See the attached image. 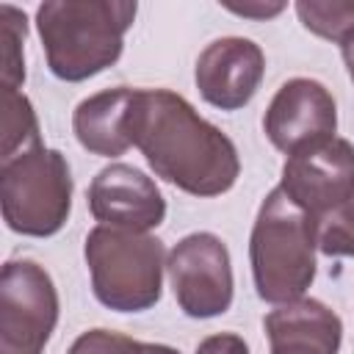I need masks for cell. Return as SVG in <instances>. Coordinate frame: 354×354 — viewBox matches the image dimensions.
Here are the masks:
<instances>
[{"label": "cell", "instance_id": "6da1fadb", "mask_svg": "<svg viewBox=\"0 0 354 354\" xmlns=\"http://www.w3.org/2000/svg\"><path fill=\"white\" fill-rule=\"evenodd\" d=\"M130 136L149 169L191 196L227 194L241 174L230 136L169 88H136Z\"/></svg>", "mask_w": 354, "mask_h": 354}, {"label": "cell", "instance_id": "7a4b0ae2", "mask_svg": "<svg viewBox=\"0 0 354 354\" xmlns=\"http://www.w3.org/2000/svg\"><path fill=\"white\" fill-rule=\"evenodd\" d=\"M138 6L127 0H50L36 8L47 66L58 80L80 83L113 66Z\"/></svg>", "mask_w": 354, "mask_h": 354}, {"label": "cell", "instance_id": "3957f363", "mask_svg": "<svg viewBox=\"0 0 354 354\" xmlns=\"http://www.w3.org/2000/svg\"><path fill=\"white\" fill-rule=\"evenodd\" d=\"M315 218L277 185L263 199L249 238L257 296L268 304L301 299L315 279Z\"/></svg>", "mask_w": 354, "mask_h": 354}, {"label": "cell", "instance_id": "277c9868", "mask_svg": "<svg viewBox=\"0 0 354 354\" xmlns=\"http://www.w3.org/2000/svg\"><path fill=\"white\" fill-rule=\"evenodd\" d=\"M86 266L100 304L116 313H144L160 301L166 249L163 241L97 224L86 235Z\"/></svg>", "mask_w": 354, "mask_h": 354}, {"label": "cell", "instance_id": "5b68a950", "mask_svg": "<svg viewBox=\"0 0 354 354\" xmlns=\"http://www.w3.org/2000/svg\"><path fill=\"white\" fill-rule=\"evenodd\" d=\"M0 207L8 230L55 235L72 210V171L58 149L36 147L0 166Z\"/></svg>", "mask_w": 354, "mask_h": 354}, {"label": "cell", "instance_id": "8992f818", "mask_svg": "<svg viewBox=\"0 0 354 354\" xmlns=\"http://www.w3.org/2000/svg\"><path fill=\"white\" fill-rule=\"evenodd\" d=\"M58 324V290L33 260H8L0 274V354H41Z\"/></svg>", "mask_w": 354, "mask_h": 354}, {"label": "cell", "instance_id": "52a82bcc", "mask_svg": "<svg viewBox=\"0 0 354 354\" xmlns=\"http://www.w3.org/2000/svg\"><path fill=\"white\" fill-rule=\"evenodd\" d=\"M166 274L180 310L191 318H216L232 304V260L213 232H191L166 257Z\"/></svg>", "mask_w": 354, "mask_h": 354}, {"label": "cell", "instance_id": "ba28073f", "mask_svg": "<svg viewBox=\"0 0 354 354\" xmlns=\"http://www.w3.org/2000/svg\"><path fill=\"white\" fill-rule=\"evenodd\" d=\"M263 130L288 158L335 138L337 105L332 91L313 77L285 80L266 108Z\"/></svg>", "mask_w": 354, "mask_h": 354}, {"label": "cell", "instance_id": "9c48e42d", "mask_svg": "<svg viewBox=\"0 0 354 354\" xmlns=\"http://www.w3.org/2000/svg\"><path fill=\"white\" fill-rule=\"evenodd\" d=\"M279 188L315 221L354 196V144L329 138L282 163Z\"/></svg>", "mask_w": 354, "mask_h": 354}, {"label": "cell", "instance_id": "30bf717a", "mask_svg": "<svg viewBox=\"0 0 354 354\" xmlns=\"http://www.w3.org/2000/svg\"><path fill=\"white\" fill-rule=\"evenodd\" d=\"M266 75V55L260 44L243 36H224L210 41L196 58V88L205 102L218 111H238L252 102Z\"/></svg>", "mask_w": 354, "mask_h": 354}, {"label": "cell", "instance_id": "8fae6325", "mask_svg": "<svg viewBox=\"0 0 354 354\" xmlns=\"http://www.w3.org/2000/svg\"><path fill=\"white\" fill-rule=\"evenodd\" d=\"M88 210L100 224L149 232L166 218V199L152 177L127 163H111L88 185Z\"/></svg>", "mask_w": 354, "mask_h": 354}, {"label": "cell", "instance_id": "7c38bea8", "mask_svg": "<svg viewBox=\"0 0 354 354\" xmlns=\"http://www.w3.org/2000/svg\"><path fill=\"white\" fill-rule=\"evenodd\" d=\"M133 100H136V88L116 86L77 102L72 113V130L80 147L100 158L124 155L133 147V136H130Z\"/></svg>", "mask_w": 354, "mask_h": 354}, {"label": "cell", "instance_id": "4fadbf2b", "mask_svg": "<svg viewBox=\"0 0 354 354\" xmlns=\"http://www.w3.org/2000/svg\"><path fill=\"white\" fill-rule=\"evenodd\" d=\"M271 346H304L321 354H337L343 343V321L318 299H296L279 304L263 318Z\"/></svg>", "mask_w": 354, "mask_h": 354}, {"label": "cell", "instance_id": "5bb4252c", "mask_svg": "<svg viewBox=\"0 0 354 354\" xmlns=\"http://www.w3.org/2000/svg\"><path fill=\"white\" fill-rule=\"evenodd\" d=\"M36 147H44V144H41L39 119L33 113L30 100L19 88H3V97H0V158L3 163Z\"/></svg>", "mask_w": 354, "mask_h": 354}, {"label": "cell", "instance_id": "9a60e30c", "mask_svg": "<svg viewBox=\"0 0 354 354\" xmlns=\"http://www.w3.org/2000/svg\"><path fill=\"white\" fill-rule=\"evenodd\" d=\"M28 33V19L19 8L3 6L0 8V80L3 88H19L25 83V58H22V41Z\"/></svg>", "mask_w": 354, "mask_h": 354}, {"label": "cell", "instance_id": "2e32d148", "mask_svg": "<svg viewBox=\"0 0 354 354\" xmlns=\"http://www.w3.org/2000/svg\"><path fill=\"white\" fill-rule=\"evenodd\" d=\"M296 14L301 25L329 41H343L354 30V3H315V0H299Z\"/></svg>", "mask_w": 354, "mask_h": 354}, {"label": "cell", "instance_id": "e0dca14e", "mask_svg": "<svg viewBox=\"0 0 354 354\" xmlns=\"http://www.w3.org/2000/svg\"><path fill=\"white\" fill-rule=\"evenodd\" d=\"M66 354H180V351L163 343H144L111 329H88L69 346Z\"/></svg>", "mask_w": 354, "mask_h": 354}, {"label": "cell", "instance_id": "ac0fdd59", "mask_svg": "<svg viewBox=\"0 0 354 354\" xmlns=\"http://www.w3.org/2000/svg\"><path fill=\"white\" fill-rule=\"evenodd\" d=\"M315 241L329 257H354V196L315 221Z\"/></svg>", "mask_w": 354, "mask_h": 354}, {"label": "cell", "instance_id": "d6986e66", "mask_svg": "<svg viewBox=\"0 0 354 354\" xmlns=\"http://www.w3.org/2000/svg\"><path fill=\"white\" fill-rule=\"evenodd\" d=\"M196 354H249V346L235 332H218L196 346Z\"/></svg>", "mask_w": 354, "mask_h": 354}, {"label": "cell", "instance_id": "ffe728a7", "mask_svg": "<svg viewBox=\"0 0 354 354\" xmlns=\"http://www.w3.org/2000/svg\"><path fill=\"white\" fill-rule=\"evenodd\" d=\"M232 14H238V17H257V19H268V17H277L282 8H285V3H271V6H266V3H254V6H227Z\"/></svg>", "mask_w": 354, "mask_h": 354}, {"label": "cell", "instance_id": "44dd1931", "mask_svg": "<svg viewBox=\"0 0 354 354\" xmlns=\"http://www.w3.org/2000/svg\"><path fill=\"white\" fill-rule=\"evenodd\" d=\"M340 55H343V64H346V72L354 83V30L340 41Z\"/></svg>", "mask_w": 354, "mask_h": 354}, {"label": "cell", "instance_id": "7402d4cb", "mask_svg": "<svg viewBox=\"0 0 354 354\" xmlns=\"http://www.w3.org/2000/svg\"><path fill=\"white\" fill-rule=\"evenodd\" d=\"M271 354H321V351L304 346H271Z\"/></svg>", "mask_w": 354, "mask_h": 354}]
</instances>
